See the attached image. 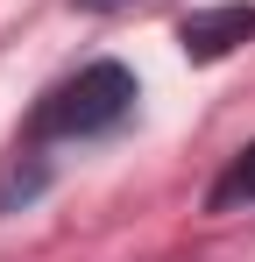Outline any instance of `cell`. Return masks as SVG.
I'll return each mask as SVG.
<instances>
[{"label": "cell", "mask_w": 255, "mask_h": 262, "mask_svg": "<svg viewBox=\"0 0 255 262\" xmlns=\"http://www.w3.org/2000/svg\"><path fill=\"white\" fill-rule=\"evenodd\" d=\"M78 14H121V7H135V0H71Z\"/></svg>", "instance_id": "4"}, {"label": "cell", "mask_w": 255, "mask_h": 262, "mask_svg": "<svg viewBox=\"0 0 255 262\" xmlns=\"http://www.w3.org/2000/svg\"><path fill=\"white\" fill-rule=\"evenodd\" d=\"M135 99H142V85H135V71L121 57H92V64H78L71 78H57L29 106V128H22L14 156H42L50 142H99V135L135 121Z\"/></svg>", "instance_id": "1"}, {"label": "cell", "mask_w": 255, "mask_h": 262, "mask_svg": "<svg viewBox=\"0 0 255 262\" xmlns=\"http://www.w3.org/2000/svg\"><path fill=\"white\" fill-rule=\"evenodd\" d=\"M241 43H255V0H220V7H192L177 21V50L184 64H220Z\"/></svg>", "instance_id": "2"}, {"label": "cell", "mask_w": 255, "mask_h": 262, "mask_svg": "<svg viewBox=\"0 0 255 262\" xmlns=\"http://www.w3.org/2000/svg\"><path fill=\"white\" fill-rule=\"evenodd\" d=\"M241 206H255V135L227 156V170L213 177V191H206V213H241Z\"/></svg>", "instance_id": "3"}]
</instances>
